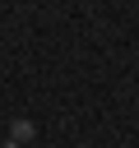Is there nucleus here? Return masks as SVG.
Here are the masks:
<instances>
[{"mask_svg": "<svg viewBox=\"0 0 139 148\" xmlns=\"http://www.w3.org/2000/svg\"><path fill=\"white\" fill-rule=\"evenodd\" d=\"M0 148H19V143H14V139H9V143H0Z\"/></svg>", "mask_w": 139, "mask_h": 148, "instance_id": "2", "label": "nucleus"}, {"mask_svg": "<svg viewBox=\"0 0 139 148\" xmlns=\"http://www.w3.org/2000/svg\"><path fill=\"white\" fill-rule=\"evenodd\" d=\"M37 130H32V120H14V143H28Z\"/></svg>", "mask_w": 139, "mask_h": 148, "instance_id": "1", "label": "nucleus"}]
</instances>
